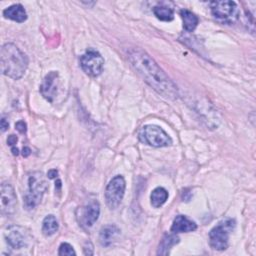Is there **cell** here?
<instances>
[{
	"mask_svg": "<svg viewBox=\"0 0 256 256\" xmlns=\"http://www.w3.org/2000/svg\"><path fill=\"white\" fill-rule=\"evenodd\" d=\"M30 153H31V150H30L29 147H24V148H23V150H22V155H23L24 157H28V156L30 155Z\"/></svg>",
	"mask_w": 256,
	"mask_h": 256,
	"instance_id": "cell-26",
	"label": "cell"
},
{
	"mask_svg": "<svg viewBox=\"0 0 256 256\" xmlns=\"http://www.w3.org/2000/svg\"><path fill=\"white\" fill-rule=\"evenodd\" d=\"M128 60L137 74L157 93L167 99L178 97V88L154 59L141 49H131Z\"/></svg>",
	"mask_w": 256,
	"mask_h": 256,
	"instance_id": "cell-1",
	"label": "cell"
},
{
	"mask_svg": "<svg viewBox=\"0 0 256 256\" xmlns=\"http://www.w3.org/2000/svg\"><path fill=\"white\" fill-rule=\"evenodd\" d=\"M139 140L152 147H165L172 144L171 137L158 125L148 124L138 132Z\"/></svg>",
	"mask_w": 256,
	"mask_h": 256,
	"instance_id": "cell-6",
	"label": "cell"
},
{
	"mask_svg": "<svg viewBox=\"0 0 256 256\" xmlns=\"http://www.w3.org/2000/svg\"><path fill=\"white\" fill-rule=\"evenodd\" d=\"M80 66L82 70L91 77L99 76L104 67V58L101 54L92 48L86 50V52L80 56Z\"/></svg>",
	"mask_w": 256,
	"mask_h": 256,
	"instance_id": "cell-7",
	"label": "cell"
},
{
	"mask_svg": "<svg viewBox=\"0 0 256 256\" xmlns=\"http://www.w3.org/2000/svg\"><path fill=\"white\" fill-rule=\"evenodd\" d=\"M11 150H12V153H13L14 156H17V155L19 154V150H18L16 147H12Z\"/></svg>",
	"mask_w": 256,
	"mask_h": 256,
	"instance_id": "cell-27",
	"label": "cell"
},
{
	"mask_svg": "<svg viewBox=\"0 0 256 256\" xmlns=\"http://www.w3.org/2000/svg\"><path fill=\"white\" fill-rule=\"evenodd\" d=\"M120 233V229L114 224H108L101 228L99 232V242L103 247L110 246Z\"/></svg>",
	"mask_w": 256,
	"mask_h": 256,
	"instance_id": "cell-14",
	"label": "cell"
},
{
	"mask_svg": "<svg viewBox=\"0 0 256 256\" xmlns=\"http://www.w3.org/2000/svg\"><path fill=\"white\" fill-rule=\"evenodd\" d=\"M59 228L58 221L54 215H47L42 222V232L45 236H51L57 232Z\"/></svg>",
	"mask_w": 256,
	"mask_h": 256,
	"instance_id": "cell-19",
	"label": "cell"
},
{
	"mask_svg": "<svg viewBox=\"0 0 256 256\" xmlns=\"http://www.w3.org/2000/svg\"><path fill=\"white\" fill-rule=\"evenodd\" d=\"M60 86L59 74L56 71H50L43 79L42 84L40 85L41 95L49 102H53L56 96L58 95Z\"/></svg>",
	"mask_w": 256,
	"mask_h": 256,
	"instance_id": "cell-10",
	"label": "cell"
},
{
	"mask_svg": "<svg viewBox=\"0 0 256 256\" xmlns=\"http://www.w3.org/2000/svg\"><path fill=\"white\" fill-rule=\"evenodd\" d=\"M1 213L3 215H12L17 206V197L13 187L7 183L3 182L1 184Z\"/></svg>",
	"mask_w": 256,
	"mask_h": 256,
	"instance_id": "cell-11",
	"label": "cell"
},
{
	"mask_svg": "<svg viewBox=\"0 0 256 256\" xmlns=\"http://www.w3.org/2000/svg\"><path fill=\"white\" fill-rule=\"evenodd\" d=\"M180 15L183 21V28L187 32H193L198 25V22H199L198 17L187 9H182L180 11Z\"/></svg>",
	"mask_w": 256,
	"mask_h": 256,
	"instance_id": "cell-17",
	"label": "cell"
},
{
	"mask_svg": "<svg viewBox=\"0 0 256 256\" xmlns=\"http://www.w3.org/2000/svg\"><path fill=\"white\" fill-rule=\"evenodd\" d=\"M236 222L232 218H226L216 224L209 232V244L212 249L223 251L229 244V236L234 230Z\"/></svg>",
	"mask_w": 256,
	"mask_h": 256,
	"instance_id": "cell-4",
	"label": "cell"
},
{
	"mask_svg": "<svg viewBox=\"0 0 256 256\" xmlns=\"http://www.w3.org/2000/svg\"><path fill=\"white\" fill-rule=\"evenodd\" d=\"M17 141H18V138H17L15 135H10V136H8V138H7V143H8V145H10L11 147H14V145L17 143Z\"/></svg>",
	"mask_w": 256,
	"mask_h": 256,
	"instance_id": "cell-24",
	"label": "cell"
},
{
	"mask_svg": "<svg viewBox=\"0 0 256 256\" xmlns=\"http://www.w3.org/2000/svg\"><path fill=\"white\" fill-rule=\"evenodd\" d=\"M57 175H58V172H57L56 169H52V170H50V171L47 173V176H48L49 179H54V178L57 177Z\"/></svg>",
	"mask_w": 256,
	"mask_h": 256,
	"instance_id": "cell-25",
	"label": "cell"
},
{
	"mask_svg": "<svg viewBox=\"0 0 256 256\" xmlns=\"http://www.w3.org/2000/svg\"><path fill=\"white\" fill-rule=\"evenodd\" d=\"M178 242H179V237L176 236V233L165 234L159 244L157 254L158 255H168L170 252V249Z\"/></svg>",
	"mask_w": 256,
	"mask_h": 256,
	"instance_id": "cell-16",
	"label": "cell"
},
{
	"mask_svg": "<svg viewBox=\"0 0 256 256\" xmlns=\"http://www.w3.org/2000/svg\"><path fill=\"white\" fill-rule=\"evenodd\" d=\"M210 10L213 17L223 24H233L240 16L238 5L230 0L212 1L210 2Z\"/></svg>",
	"mask_w": 256,
	"mask_h": 256,
	"instance_id": "cell-5",
	"label": "cell"
},
{
	"mask_svg": "<svg viewBox=\"0 0 256 256\" xmlns=\"http://www.w3.org/2000/svg\"><path fill=\"white\" fill-rule=\"evenodd\" d=\"M15 128H16V130H17L19 133L24 134V133L26 132V130H27V125H26V123H25L23 120H19L18 122H16Z\"/></svg>",
	"mask_w": 256,
	"mask_h": 256,
	"instance_id": "cell-22",
	"label": "cell"
},
{
	"mask_svg": "<svg viewBox=\"0 0 256 256\" xmlns=\"http://www.w3.org/2000/svg\"><path fill=\"white\" fill-rule=\"evenodd\" d=\"M154 15L161 21H172L174 19V10L165 5H157L153 8Z\"/></svg>",
	"mask_w": 256,
	"mask_h": 256,
	"instance_id": "cell-20",
	"label": "cell"
},
{
	"mask_svg": "<svg viewBox=\"0 0 256 256\" xmlns=\"http://www.w3.org/2000/svg\"><path fill=\"white\" fill-rule=\"evenodd\" d=\"M3 16L7 19L22 23L27 19V13L21 4H13L3 10Z\"/></svg>",
	"mask_w": 256,
	"mask_h": 256,
	"instance_id": "cell-15",
	"label": "cell"
},
{
	"mask_svg": "<svg viewBox=\"0 0 256 256\" xmlns=\"http://www.w3.org/2000/svg\"><path fill=\"white\" fill-rule=\"evenodd\" d=\"M76 252L74 251L73 247L69 244V243H61V245L59 246V250H58V255H75Z\"/></svg>",
	"mask_w": 256,
	"mask_h": 256,
	"instance_id": "cell-21",
	"label": "cell"
},
{
	"mask_svg": "<svg viewBox=\"0 0 256 256\" xmlns=\"http://www.w3.org/2000/svg\"><path fill=\"white\" fill-rule=\"evenodd\" d=\"M0 66L3 75L18 80L28 67V57L15 44L6 43L1 47Z\"/></svg>",
	"mask_w": 256,
	"mask_h": 256,
	"instance_id": "cell-2",
	"label": "cell"
},
{
	"mask_svg": "<svg viewBox=\"0 0 256 256\" xmlns=\"http://www.w3.org/2000/svg\"><path fill=\"white\" fill-rule=\"evenodd\" d=\"M197 229V224L185 215H177L172 223L171 231L173 233L192 232Z\"/></svg>",
	"mask_w": 256,
	"mask_h": 256,
	"instance_id": "cell-13",
	"label": "cell"
},
{
	"mask_svg": "<svg viewBox=\"0 0 256 256\" xmlns=\"http://www.w3.org/2000/svg\"><path fill=\"white\" fill-rule=\"evenodd\" d=\"M48 185L42 172L35 171L28 177V191L24 197V205L27 209L36 207L47 190Z\"/></svg>",
	"mask_w": 256,
	"mask_h": 256,
	"instance_id": "cell-3",
	"label": "cell"
},
{
	"mask_svg": "<svg viewBox=\"0 0 256 256\" xmlns=\"http://www.w3.org/2000/svg\"><path fill=\"white\" fill-rule=\"evenodd\" d=\"M150 199H151L152 206L155 208H158V207L162 206L167 201L168 192L163 187H157L151 192Z\"/></svg>",
	"mask_w": 256,
	"mask_h": 256,
	"instance_id": "cell-18",
	"label": "cell"
},
{
	"mask_svg": "<svg viewBox=\"0 0 256 256\" xmlns=\"http://www.w3.org/2000/svg\"><path fill=\"white\" fill-rule=\"evenodd\" d=\"M0 125H1V132H2V133H3V132H5V131L9 128V123H8V121H7L4 117H2V118H1Z\"/></svg>",
	"mask_w": 256,
	"mask_h": 256,
	"instance_id": "cell-23",
	"label": "cell"
},
{
	"mask_svg": "<svg viewBox=\"0 0 256 256\" xmlns=\"http://www.w3.org/2000/svg\"><path fill=\"white\" fill-rule=\"evenodd\" d=\"M6 241L8 245L13 249H21L28 245V233L24 231V228L19 226L10 227L6 234Z\"/></svg>",
	"mask_w": 256,
	"mask_h": 256,
	"instance_id": "cell-12",
	"label": "cell"
},
{
	"mask_svg": "<svg viewBox=\"0 0 256 256\" xmlns=\"http://www.w3.org/2000/svg\"><path fill=\"white\" fill-rule=\"evenodd\" d=\"M100 214V205L98 201L93 200L79 209L77 216L79 224L84 228H90L98 220Z\"/></svg>",
	"mask_w": 256,
	"mask_h": 256,
	"instance_id": "cell-9",
	"label": "cell"
},
{
	"mask_svg": "<svg viewBox=\"0 0 256 256\" xmlns=\"http://www.w3.org/2000/svg\"><path fill=\"white\" fill-rule=\"evenodd\" d=\"M126 183L121 175H116L113 177L105 189V200L106 204L110 209H115L121 203L124 193H125Z\"/></svg>",
	"mask_w": 256,
	"mask_h": 256,
	"instance_id": "cell-8",
	"label": "cell"
}]
</instances>
